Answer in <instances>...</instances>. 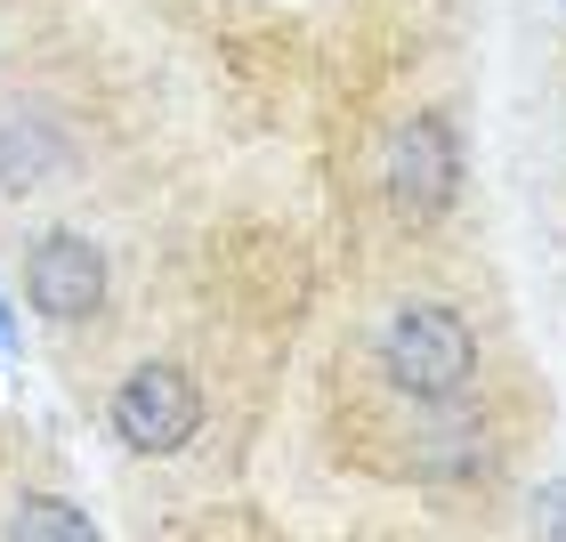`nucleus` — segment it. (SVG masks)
Here are the masks:
<instances>
[{
	"instance_id": "f257e3e1",
	"label": "nucleus",
	"mask_w": 566,
	"mask_h": 542,
	"mask_svg": "<svg viewBox=\"0 0 566 542\" xmlns=\"http://www.w3.org/2000/svg\"><path fill=\"white\" fill-rule=\"evenodd\" d=\"M380 373H389L397 397L413 405H453L478 381V332L461 308L446 300H405L389 324H380Z\"/></svg>"
},
{
	"instance_id": "f03ea898",
	"label": "nucleus",
	"mask_w": 566,
	"mask_h": 542,
	"mask_svg": "<svg viewBox=\"0 0 566 542\" xmlns=\"http://www.w3.org/2000/svg\"><path fill=\"white\" fill-rule=\"evenodd\" d=\"M106 429H114V446L138 454V461L178 454V446L202 429V389H195V373L170 365V356L130 365V373L114 381V397H106Z\"/></svg>"
},
{
	"instance_id": "7ed1b4c3",
	"label": "nucleus",
	"mask_w": 566,
	"mask_h": 542,
	"mask_svg": "<svg viewBox=\"0 0 566 542\" xmlns=\"http://www.w3.org/2000/svg\"><path fill=\"white\" fill-rule=\"evenodd\" d=\"M24 300H33L41 324H97L106 316V251H97L82 227H41L33 251H24Z\"/></svg>"
},
{
	"instance_id": "20e7f679",
	"label": "nucleus",
	"mask_w": 566,
	"mask_h": 542,
	"mask_svg": "<svg viewBox=\"0 0 566 542\" xmlns=\"http://www.w3.org/2000/svg\"><path fill=\"white\" fill-rule=\"evenodd\" d=\"M453 187H461V154H453L446 114H413L397 131V146H389V202H397V219L437 227L453 211Z\"/></svg>"
},
{
	"instance_id": "39448f33",
	"label": "nucleus",
	"mask_w": 566,
	"mask_h": 542,
	"mask_svg": "<svg viewBox=\"0 0 566 542\" xmlns=\"http://www.w3.org/2000/svg\"><path fill=\"white\" fill-rule=\"evenodd\" d=\"M57 154H65V138L41 106H0V195H33L57 170Z\"/></svg>"
},
{
	"instance_id": "423d86ee",
	"label": "nucleus",
	"mask_w": 566,
	"mask_h": 542,
	"mask_svg": "<svg viewBox=\"0 0 566 542\" xmlns=\"http://www.w3.org/2000/svg\"><path fill=\"white\" fill-rule=\"evenodd\" d=\"M0 542H106L97 519L65 494H24L9 519H0Z\"/></svg>"
},
{
	"instance_id": "0eeeda50",
	"label": "nucleus",
	"mask_w": 566,
	"mask_h": 542,
	"mask_svg": "<svg viewBox=\"0 0 566 542\" xmlns=\"http://www.w3.org/2000/svg\"><path fill=\"white\" fill-rule=\"evenodd\" d=\"M534 510H551V542H566V486H543V502Z\"/></svg>"
},
{
	"instance_id": "6e6552de",
	"label": "nucleus",
	"mask_w": 566,
	"mask_h": 542,
	"mask_svg": "<svg viewBox=\"0 0 566 542\" xmlns=\"http://www.w3.org/2000/svg\"><path fill=\"white\" fill-rule=\"evenodd\" d=\"M0 348H9V332H0Z\"/></svg>"
}]
</instances>
